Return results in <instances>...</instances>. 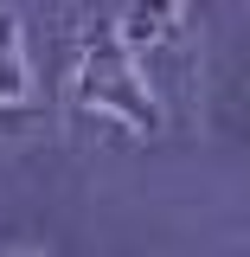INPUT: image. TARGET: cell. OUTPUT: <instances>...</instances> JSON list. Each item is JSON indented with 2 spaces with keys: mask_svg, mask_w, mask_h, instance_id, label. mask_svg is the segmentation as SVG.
<instances>
[{
  "mask_svg": "<svg viewBox=\"0 0 250 257\" xmlns=\"http://www.w3.org/2000/svg\"><path fill=\"white\" fill-rule=\"evenodd\" d=\"M180 20H186L180 7H154V13H122V20H116V39H122L128 52H135V45H154V39H167V32H180Z\"/></svg>",
  "mask_w": 250,
  "mask_h": 257,
  "instance_id": "3957f363",
  "label": "cell"
},
{
  "mask_svg": "<svg viewBox=\"0 0 250 257\" xmlns=\"http://www.w3.org/2000/svg\"><path fill=\"white\" fill-rule=\"evenodd\" d=\"M71 96H77L84 109L122 116V122L141 128V135L160 128V103H154V90H148L135 52H128L116 32H90V45H84V58H77V84H71Z\"/></svg>",
  "mask_w": 250,
  "mask_h": 257,
  "instance_id": "6da1fadb",
  "label": "cell"
},
{
  "mask_svg": "<svg viewBox=\"0 0 250 257\" xmlns=\"http://www.w3.org/2000/svg\"><path fill=\"white\" fill-rule=\"evenodd\" d=\"M0 103H26V58H20V13L0 7Z\"/></svg>",
  "mask_w": 250,
  "mask_h": 257,
  "instance_id": "7a4b0ae2",
  "label": "cell"
}]
</instances>
